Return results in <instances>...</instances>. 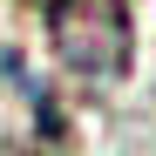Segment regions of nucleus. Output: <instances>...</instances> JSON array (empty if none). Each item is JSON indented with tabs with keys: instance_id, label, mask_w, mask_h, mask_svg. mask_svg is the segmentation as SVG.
<instances>
[{
	"instance_id": "1",
	"label": "nucleus",
	"mask_w": 156,
	"mask_h": 156,
	"mask_svg": "<svg viewBox=\"0 0 156 156\" xmlns=\"http://www.w3.org/2000/svg\"><path fill=\"white\" fill-rule=\"evenodd\" d=\"M48 48L82 88H115L136 61L129 0H48Z\"/></svg>"
}]
</instances>
